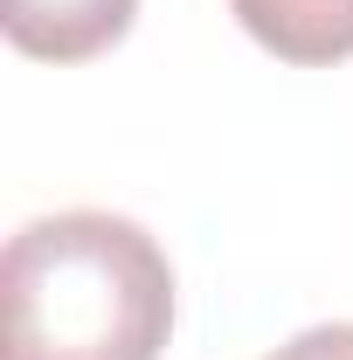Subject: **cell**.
I'll return each instance as SVG.
<instances>
[{
	"instance_id": "obj_4",
	"label": "cell",
	"mask_w": 353,
	"mask_h": 360,
	"mask_svg": "<svg viewBox=\"0 0 353 360\" xmlns=\"http://www.w3.org/2000/svg\"><path fill=\"white\" fill-rule=\"evenodd\" d=\"M264 360H353V326H312L298 340H284Z\"/></svg>"
},
{
	"instance_id": "obj_3",
	"label": "cell",
	"mask_w": 353,
	"mask_h": 360,
	"mask_svg": "<svg viewBox=\"0 0 353 360\" xmlns=\"http://www.w3.org/2000/svg\"><path fill=\"white\" fill-rule=\"evenodd\" d=\"M243 35L284 63H347L353 56V0H229Z\"/></svg>"
},
{
	"instance_id": "obj_2",
	"label": "cell",
	"mask_w": 353,
	"mask_h": 360,
	"mask_svg": "<svg viewBox=\"0 0 353 360\" xmlns=\"http://www.w3.org/2000/svg\"><path fill=\"white\" fill-rule=\"evenodd\" d=\"M139 0H7V42L35 63H90L132 28Z\"/></svg>"
},
{
	"instance_id": "obj_1",
	"label": "cell",
	"mask_w": 353,
	"mask_h": 360,
	"mask_svg": "<svg viewBox=\"0 0 353 360\" xmlns=\"http://www.w3.org/2000/svg\"><path fill=\"white\" fill-rule=\"evenodd\" d=\"M0 305V360H160L174 333V264L132 215L63 208L7 236Z\"/></svg>"
}]
</instances>
